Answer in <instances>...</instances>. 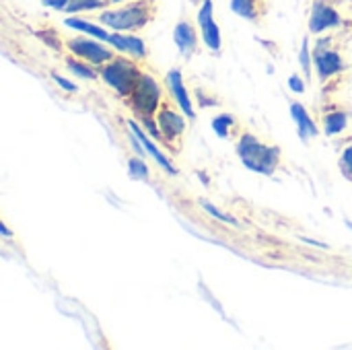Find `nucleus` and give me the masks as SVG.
<instances>
[{"mask_svg":"<svg viewBox=\"0 0 352 350\" xmlns=\"http://www.w3.org/2000/svg\"><path fill=\"white\" fill-rule=\"evenodd\" d=\"M237 153L245 167L264 175H270L274 171V167L278 165V157H280V151L276 146H266L260 140H256L252 134H245L241 138Z\"/></svg>","mask_w":352,"mask_h":350,"instance_id":"f257e3e1","label":"nucleus"},{"mask_svg":"<svg viewBox=\"0 0 352 350\" xmlns=\"http://www.w3.org/2000/svg\"><path fill=\"white\" fill-rule=\"evenodd\" d=\"M101 21L116 31H130V29H140L148 21V6L146 2H136L120 10H109L101 14Z\"/></svg>","mask_w":352,"mask_h":350,"instance_id":"f03ea898","label":"nucleus"},{"mask_svg":"<svg viewBox=\"0 0 352 350\" xmlns=\"http://www.w3.org/2000/svg\"><path fill=\"white\" fill-rule=\"evenodd\" d=\"M101 74L120 95H130L134 85L140 78V74L136 72L134 64L128 62V60H122V58H118L111 64H107Z\"/></svg>","mask_w":352,"mask_h":350,"instance_id":"7ed1b4c3","label":"nucleus"},{"mask_svg":"<svg viewBox=\"0 0 352 350\" xmlns=\"http://www.w3.org/2000/svg\"><path fill=\"white\" fill-rule=\"evenodd\" d=\"M132 103L136 107L138 113H142L144 118H148L155 109H157V103H159V87L157 83L148 76V74H140L138 83L134 85L132 89Z\"/></svg>","mask_w":352,"mask_h":350,"instance_id":"20e7f679","label":"nucleus"},{"mask_svg":"<svg viewBox=\"0 0 352 350\" xmlns=\"http://www.w3.org/2000/svg\"><path fill=\"white\" fill-rule=\"evenodd\" d=\"M198 23L202 27V37H204L206 45L210 50H219L221 47V31L212 19V0L202 2V8L198 10Z\"/></svg>","mask_w":352,"mask_h":350,"instance_id":"39448f33","label":"nucleus"},{"mask_svg":"<svg viewBox=\"0 0 352 350\" xmlns=\"http://www.w3.org/2000/svg\"><path fill=\"white\" fill-rule=\"evenodd\" d=\"M68 47L76 56H80V58H85V60H89L93 64H103V62L111 60V52L109 50H105L103 45H99L95 41H89V39H72L68 43Z\"/></svg>","mask_w":352,"mask_h":350,"instance_id":"423d86ee","label":"nucleus"},{"mask_svg":"<svg viewBox=\"0 0 352 350\" xmlns=\"http://www.w3.org/2000/svg\"><path fill=\"white\" fill-rule=\"evenodd\" d=\"M338 23H340V17H338V12H336L332 6H328V4H324V2H316V4H314L311 21H309V29H311L314 33H320V31H324V29H328V27H334V25H338Z\"/></svg>","mask_w":352,"mask_h":350,"instance_id":"0eeeda50","label":"nucleus"},{"mask_svg":"<svg viewBox=\"0 0 352 350\" xmlns=\"http://www.w3.org/2000/svg\"><path fill=\"white\" fill-rule=\"evenodd\" d=\"M316 66H318V72L322 78H328L332 76L334 72L342 70V60L336 52H330V50H324V52H318L316 54Z\"/></svg>","mask_w":352,"mask_h":350,"instance_id":"6e6552de","label":"nucleus"},{"mask_svg":"<svg viewBox=\"0 0 352 350\" xmlns=\"http://www.w3.org/2000/svg\"><path fill=\"white\" fill-rule=\"evenodd\" d=\"M167 78H169L171 91H173V95H175V99H177L179 107L184 109V113H186L188 118H194V109H192V103H190L188 91H186V87H184V80H182V72H179V70H171Z\"/></svg>","mask_w":352,"mask_h":350,"instance_id":"1a4fd4ad","label":"nucleus"},{"mask_svg":"<svg viewBox=\"0 0 352 350\" xmlns=\"http://www.w3.org/2000/svg\"><path fill=\"white\" fill-rule=\"evenodd\" d=\"M130 128H132V132L136 134V138L142 142L144 151H146L148 155H153V159H155V161H157L161 167H165V169H167L171 175H175V167H173V165L169 163V159H167V157H165V155H163V153H161V151L155 146V144H153V140H151V138H148V136H146V134H144V132H142L138 126H136V124H132V122H130Z\"/></svg>","mask_w":352,"mask_h":350,"instance_id":"9d476101","label":"nucleus"},{"mask_svg":"<svg viewBox=\"0 0 352 350\" xmlns=\"http://www.w3.org/2000/svg\"><path fill=\"white\" fill-rule=\"evenodd\" d=\"M107 41H111L118 50L128 52V54H132V56H136V58H142V56L146 54V47H144L142 39L132 37V35H120V33H116V35H109Z\"/></svg>","mask_w":352,"mask_h":350,"instance_id":"9b49d317","label":"nucleus"},{"mask_svg":"<svg viewBox=\"0 0 352 350\" xmlns=\"http://www.w3.org/2000/svg\"><path fill=\"white\" fill-rule=\"evenodd\" d=\"M159 126L165 132V136H169V138H175L177 134H182L186 130V122L182 120V116H177L171 109H163L159 113Z\"/></svg>","mask_w":352,"mask_h":350,"instance_id":"f8f14e48","label":"nucleus"},{"mask_svg":"<svg viewBox=\"0 0 352 350\" xmlns=\"http://www.w3.org/2000/svg\"><path fill=\"white\" fill-rule=\"evenodd\" d=\"M291 113H293V118H295V122H297V126H299L301 138H305V136H316V134H318V128H316L314 120L307 116V111L303 109V105L293 103V105H291Z\"/></svg>","mask_w":352,"mask_h":350,"instance_id":"ddd939ff","label":"nucleus"},{"mask_svg":"<svg viewBox=\"0 0 352 350\" xmlns=\"http://www.w3.org/2000/svg\"><path fill=\"white\" fill-rule=\"evenodd\" d=\"M173 37H175V43L182 50V54H188V52H192L196 47V33H194V29L188 23H179L175 27Z\"/></svg>","mask_w":352,"mask_h":350,"instance_id":"4468645a","label":"nucleus"},{"mask_svg":"<svg viewBox=\"0 0 352 350\" xmlns=\"http://www.w3.org/2000/svg\"><path fill=\"white\" fill-rule=\"evenodd\" d=\"M231 8L250 21H254L260 12V0H231Z\"/></svg>","mask_w":352,"mask_h":350,"instance_id":"2eb2a0df","label":"nucleus"},{"mask_svg":"<svg viewBox=\"0 0 352 350\" xmlns=\"http://www.w3.org/2000/svg\"><path fill=\"white\" fill-rule=\"evenodd\" d=\"M66 25H68V27H74V29H78V31L91 33V35H95V37H99V39H109V35H107L101 27H95L93 23H87V21H82V19H68Z\"/></svg>","mask_w":352,"mask_h":350,"instance_id":"dca6fc26","label":"nucleus"},{"mask_svg":"<svg viewBox=\"0 0 352 350\" xmlns=\"http://www.w3.org/2000/svg\"><path fill=\"white\" fill-rule=\"evenodd\" d=\"M344 126H346V116L340 113V111L330 113V116L326 118V132H328V134H338L340 130H344Z\"/></svg>","mask_w":352,"mask_h":350,"instance_id":"f3484780","label":"nucleus"},{"mask_svg":"<svg viewBox=\"0 0 352 350\" xmlns=\"http://www.w3.org/2000/svg\"><path fill=\"white\" fill-rule=\"evenodd\" d=\"M233 124V118L231 116H227V113H223V116H219V118H214V122H212V128H214V132L219 134V136H227L229 134V126Z\"/></svg>","mask_w":352,"mask_h":350,"instance_id":"a211bd4d","label":"nucleus"},{"mask_svg":"<svg viewBox=\"0 0 352 350\" xmlns=\"http://www.w3.org/2000/svg\"><path fill=\"white\" fill-rule=\"evenodd\" d=\"M101 4H103V0H70L66 10L74 12V10H80V8H97Z\"/></svg>","mask_w":352,"mask_h":350,"instance_id":"6ab92c4d","label":"nucleus"},{"mask_svg":"<svg viewBox=\"0 0 352 350\" xmlns=\"http://www.w3.org/2000/svg\"><path fill=\"white\" fill-rule=\"evenodd\" d=\"M146 173H148V169H146V165H144L140 159H132V161H130V175H132L134 179H144Z\"/></svg>","mask_w":352,"mask_h":350,"instance_id":"aec40b11","label":"nucleus"},{"mask_svg":"<svg viewBox=\"0 0 352 350\" xmlns=\"http://www.w3.org/2000/svg\"><path fill=\"white\" fill-rule=\"evenodd\" d=\"M202 206L206 208V212H208V215H212V217H217L219 221H225V223H235V219H233V217H229V215H225V212H221V210H219L217 206H212L210 202H206V200H204V202H202Z\"/></svg>","mask_w":352,"mask_h":350,"instance_id":"412c9836","label":"nucleus"},{"mask_svg":"<svg viewBox=\"0 0 352 350\" xmlns=\"http://www.w3.org/2000/svg\"><path fill=\"white\" fill-rule=\"evenodd\" d=\"M68 66H70V70H74L76 74H80V76H85V78H95V72H93V70H89L87 66H82V64H78V62H74V60H72Z\"/></svg>","mask_w":352,"mask_h":350,"instance_id":"4be33fe9","label":"nucleus"},{"mask_svg":"<svg viewBox=\"0 0 352 350\" xmlns=\"http://www.w3.org/2000/svg\"><path fill=\"white\" fill-rule=\"evenodd\" d=\"M342 167H344V171L352 175V146L351 149H346L344 151V155H342Z\"/></svg>","mask_w":352,"mask_h":350,"instance_id":"5701e85b","label":"nucleus"},{"mask_svg":"<svg viewBox=\"0 0 352 350\" xmlns=\"http://www.w3.org/2000/svg\"><path fill=\"white\" fill-rule=\"evenodd\" d=\"M301 64H303L305 72H309V45H307V39L303 41V50H301Z\"/></svg>","mask_w":352,"mask_h":350,"instance_id":"b1692460","label":"nucleus"},{"mask_svg":"<svg viewBox=\"0 0 352 350\" xmlns=\"http://www.w3.org/2000/svg\"><path fill=\"white\" fill-rule=\"evenodd\" d=\"M54 80L62 87V89H66V91H76V87L72 85V83H68V80H64L62 76H58V74H54Z\"/></svg>","mask_w":352,"mask_h":350,"instance_id":"393cba45","label":"nucleus"},{"mask_svg":"<svg viewBox=\"0 0 352 350\" xmlns=\"http://www.w3.org/2000/svg\"><path fill=\"white\" fill-rule=\"evenodd\" d=\"M45 6H54V8H66L70 4V0H43Z\"/></svg>","mask_w":352,"mask_h":350,"instance_id":"a878e982","label":"nucleus"},{"mask_svg":"<svg viewBox=\"0 0 352 350\" xmlns=\"http://www.w3.org/2000/svg\"><path fill=\"white\" fill-rule=\"evenodd\" d=\"M289 85H291V89H293V91H297V93H303V89H305V87H303V83H301L297 76H291Z\"/></svg>","mask_w":352,"mask_h":350,"instance_id":"bb28decb","label":"nucleus"},{"mask_svg":"<svg viewBox=\"0 0 352 350\" xmlns=\"http://www.w3.org/2000/svg\"><path fill=\"white\" fill-rule=\"evenodd\" d=\"M0 231H2V235H4V237H8V235H10V233H8V229H6L4 225H0Z\"/></svg>","mask_w":352,"mask_h":350,"instance_id":"cd10ccee","label":"nucleus"},{"mask_svg":"<svg viewBox=\"0 0 352 350\" xmlns=\"http://www.w3.org/2000/svg\"><path fill=\"white\" fill-rule=\"evenodd\" d=\"M113 2H118V0H113Z\"/></svg>","mask_w":352,"mask_h":350,"instance_id":"c85d7f7f","label":"nucleus"}]
</instances>
